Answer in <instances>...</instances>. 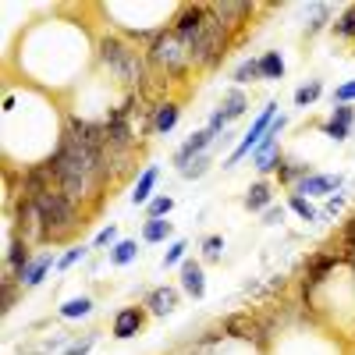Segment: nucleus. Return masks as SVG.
<instances>
[{"label": "nucleus", "mask_w": 355, "mask_h": 355, "mask_svg": "<svg viewBox=\"0 0 355 355\" xmlns=\"http://www.w3.org/2000/svg\"><path fill=\"white\" fill-rule=\"evenodd\" d=\"M338 252H316L306 259V274H302V299H309L313 288L327 281V274H334V266H338Z\"/></svg>", "instance_id": "obj_7"}, {"label": "nucleus", "mask_w": 355, "mask_h": 355, "mask_svg": "<svg viewBox=\"0 0 355 355\" xmlns=\"http://www.w3.org/2000/svg\"><path fill=\"white\" fill-rule=\"evenodd\" d=\"M185 249H189L185 242H174V245L167 249V256H164V266H174V263H182V259H185Z\"/></svg>", "instance_id": "obj_34"}, {"label": "nucleus", "mask_w": 355, "mask_h": 355, "mask_svg": "<svg viewBox=\"0 0 355 355\" xmlns=\"http://www.w3.org/2000/svg\"><path fill=\"white\" fill-rule=\"evenodd\" d=\"M171 210H174V199L160 196V199H153V202H150V220H160V217H167Z\"/></svg>", "instance_id": "obj_31"}, {"label": "nucleus", "mask_w": 355, "mask_h": 355, "mask_svg": "<svg viewBox=\"0 0 355 355\" xmlns=\"http://www.w3.org/2000/svg\"><path fill=\"white\" fill-rule=\"evenodd\" d=\"M245 206H249V210H266V206H270V185L256 182L249 189V196H245Z\"/></svg>", "instance_id": "obj_22"}, {"label": "nucleus", "mask_w": 355, "mask_h": 355, "mask_svg": "<svg viewBox=\"0 0 355 355\" xmlns=\"http://www.w3.org/2000/svg\"><path fill=\"white\" fill-rule=\"evenodd\" d=\"M302 178H309V167L306 164H281V182H302Z\"/></svg>", "instance_id": "obj_28"}, {"label": "nucleus", "mask_w": 355, "mask_h": 355, "mask_svg": "<svg viewBox=\"0 0 355 355\" xmlns=\"http://www.w3.org/2000/svg\"><path fill=\"white\" fill-rule=\"evenodd\" d=\"M202 252H206V259H220L224 242H220V239H206V242H202Z\"/></svg>", "instance_id": "obj_35"}, {"label": "nucleus", "mask_w": 355, "mask_h": 355, "mask_svg": "<svg viewBox=\"0 0 355 355\" xmlns=\"http://www.w3.org/2000/svg\"><path fill=\"white\" fill-rule=\"evenodd\" d=\"M135 256H139V245L128 242V239H125V242H117V245L110 249V263H114V266H125V263H132Z\"/></svg>", "instance_id": "obj_23"}, {"label": "nucleus", "mask_w": 355, "mask_h": 355, "mask_svg": "<svg viewBox=\"0 0 355 355\" xmlns=\"http://www.w3.org/2000/svg\"><path fill=\"white\" fill-rule=\"evenodd\" d=\"M214 139H217V132H210V128L196 132V135H192V139L182 146V150H178V167L185 171V167H189V160H192V157H199V153H202V150H206V146H210Z\"/></svg>", "instance_id": "obj_13"}, {"label": "nucleus", "mask_w": 355, "mask_h": 355, "mask_svg": "<svg viewBox=\"0 0 355 355\" xmlns=\"http://www.w3.org/2000/svg\"><path fill=\"white\" fill-rule=\"evenodd\" d=\"M174 121H178V103H160L157 114H153V128L164 135V132L174 128Z\"/></svg>", "instance_id": "obj_21"}, {"label": "nucleus", "mask_w": 355, "mask_h": 355, "mask_svg": "<svg viewBox=\"0 0 355 355\" xmlns=\"http://www.w3.org/2000/svg\"><path fill=\"white\" fill-rule=\"evenodd\" d=\"M157 178H160L157 167H146V171L139 174V182H135L132 199H135V202H150V192H153V185H157Z\"/></svg>", "instance_id": "obj_18"}, {"label": "nucleus", "mask_w": 355, "mask_h": 355, "mask_svg": "<svg viewBox=\"0 0 355 355\" xmlns=\"http://www.w3.org/2000/svg\"><path fill=\"white\" fill-rule=\"evenodd\" d=\"M323 18H327V8H316V11H313V25H309L313 33H316V28H323Z\"/></svg>", "instance_id": "obj_40"}, {"label": "nucleus", "mask_w": 355, "mask_h": 355, "mask_svg": "<svg viewBox=\"0 0 355 355\" xmlns=\"http://www.w3.org/2000/svg\"><path fill=\"white\" fill-rule=\"evenodd\" d=\"M338 33H341V36H355V8H348V11L338 18Z\"/></svg>", "instance_id": "obj_32"}, {"label": "nucleus", "mask_w": 355, "mask_h": 355, "mask_svg": "<svg viewBox=\"0 0 355 355\" xmlns=\"http://www.w3.org/2000/svg\"><path fill=\"white\" fill-rule=\"evenodd\" d=\"M245 107H249V100L239 93V89H234V93H227V96H224V107H220V110L210 117V132H220L227 121H234V117H242V114H245Z\"/></svg>", "instance_id": "obj_10"}, {"label": "nucleus", "mask_w": 355, "mask_h": 355, "mask_svg": "<svg viewBox=\"0 0 355 355\" xmlns=\"http://www.w3.org/2000/svg\"><path fill=\"white\" fill-rule=\"evenodd\" d=\"M18 239L25 242H46L43 239V217L36 210V202L33 199H18Z\"/></svg>", "instance_id": "obj_8"}, {"label": "nucleus", "mask_w": 355, "mask_h": 355, "mask_svg": "<svg viewBox=\"0 0 355 355\" xmlns=\"http://www.w3.org/2000/svg\"><path fill=\"white\" fill-rule=\"evenodd\" d=\"M334 189H341V178L338 174H309V178H302V182H299V192H306V196H327Z\"/></svg>", "instance_id": "obj_14"}, {"label": "nucleus", "mask_w": 355, "mask_h": 355, "mask_svg": "<svg viewBox=\"0 0 355 355\" xmlns=\"http://www.w3.org/2000/svg\"><path fill=\"white\" fill-rule=\"evenodd\" d=\"M206 8H210L227 28H239L252 15V4H242V0H220V4H206Z\"/></svg>", "instance_id": "obj_11"}, {"label": "nucleus", "mask_w": 355, "mask_h": 355, "mask_svg": "<svg viewBox=\"0 0 355 355\" xmlns=\"http://www.w3.org/2000/svg\"><path fill=\"white\" fill-rule=\"evenodd\" d=\"M227 43H231V28L206 8V18L199 25V33L189 40V53H192V64L199 68H214L220 64V57L227 53Z\"/></svg>", "instance_id": "obj_2"}, {"label": "nucleus", "mask_w": 355, "mask_h": 355, "mask_svg": "<svg viewBox=\"0 0 355 355\" xmlns=\"http://www.w3.org/2000/svg\"><path fill=\"white\" fill-rule=\"evenodd\" d=\"M150 64H157L164 75H182L192 64V53L174 28H157L150 43Z\"/></svg>", "instance_id": "obj_4"}, {"label": "nucleus", "mask_w": 355, "mask_h": 355, "mask_svg": "<svg viewBox=\"0 0 355 355\" xmlns=\"http://www.w3.org/2000/svg\"><path fill=\"white\" fill-rule=\"evenodd\" d=\"M284 75V61H281V53L277 50H266L259 57V78H281Z\"/></svg>", "instance_id": "obj_20"}, {"label": "nucleus", "mask_w": 355, "mask_h": 355, "mask_svg": "<svg viewBox=\"0 0 355 355\" xmlns=\"http://www.w3.org/2000/svg\"><path fill=\"white\" fill-rule=\"evenodd\" d=\"M288 206H291V210L299 214L302 220H316V210H313V206L306 202V196H299V192H295V196L288 199Z\"/></svg>", "instance_id": "obj_30"}, {"label": "nucleus", "mask_w": 355, "mask_h": 355, "mask_svg": "<svg viewBox=\"0 0 355 355\" xmlns=\"http://www.w3.org/2000/svg\"><path fill=\"white\" fill-rule=\"evenodd\" d=\"M100 61L107 64V71L114 78H121L128 85H142L146 82V64L132 43H125L121 36H103L100 40Z\"/></svg>", "instance_id": "obj_3"}, {"label": "nucleus", "mask_w": 355, "mask_h": 355, "mask_svg": "<svg viewBox=\"0 0 355 355\" xmlns=\"http://www.w3.org/2000/svg\"><path fill=\"white\" fill-rule=\"evenodd\" d=\"M33 202H36V210H40V217H43V239H46V242L68 239V234L75 231V224H82V220H78V210H75V202H71L61 189L40 192Z\"/></svg>", "instance_id": "obj_1"}, {"label": "nucleus", "mask_w": 355, "mask_h": 355, "mask_svg": "<svg viewBox=\"0 0 355 355\" xmlns=\"http://www.w3.org/2000/svg\"><path fill=\"white\" fill-rule=\"evenodd\" d=\"M82 256H85V245H75V249H68L61 259H57V266H61V270H68V266H75Z\"/></svg>", "instance_id": "obj_33"}, {"label": "nucleus", "mask_w": 355, "mask_h": 355, "mask_svg": "<svg viewBox=\"0 0 355 355\" xmlns=\"http://www.w3.org/2000/svg\"><path fill=\"white\" fill-rule=\"evenodd\" d=\"M182 288L192 295V299H202L206 295V281H202V266L196 259H185L182 263Z\"/></svg>", "instance_id": "obj_15"}, {"label": "nucleus", "mask_w": 355, "mask_h": 355, "mask_svg": "<svg viewBox=\"0 0 355 355\" xmlns=\"http://www.w3.org/2000/svg\"><path fill=\"white\" fill-rule=\"evenodd\" d=\"M224 334L239 338V341H252L256 348H266V334H270V331H266L263 320H256L249 313H231L224 320Z\"/></svg>", "instance_id": "obj_5"}, {"label": "nucleus", "mask_w": 355, "mask_h": 355, "mask_svg": "<svg viewBox=\"0 0 355 355\" xmlns=\"http://www.w3.org/2000/svg\"><path fill=\"white\" fill-rule=\"evenodd\" d=\"M202 171H206V160H202V157H196V160H192V164H189L182 174H185V178H199Z\"/></svg>", "instance_id": "obj_38"}, {"label": "nucleus", "mask_w": 355, "mask_h": 355, "mask_svg": "<svg viewBox=\"0 0 355 355\" xmlns=\"http://www.w3.org/2000/svg\"><path fill=\"white\" fill-rule=\"evenodd\" d=\"M89 313H93V302H89V299H71V302L61 306L64 320H78V316H89Z\"/></svg>", "instance_id": "obj_25"}, {"label": "nucleus", "mask_w": 355, "mask_h": 355, "mask_svg": "<svg viewBox=\"0 0 355 355\" xmlns=\"http://www.w3.org/2000/svg\"><path fill=\"white\" fill-rule=\"evenodd\" d=\"M352 121H355V110L348 107V103H341V107H334V117L323 128H327V135L334 139V142H341V139H348V128H352Z\"/></svg>", "instance_id": "obj_16"}, {"label": "nucleus", "mask_w": 355, "mask_h": 355, "mask_svg": "<svg viewBox=\"0 0 355 355\" xmlns=\"http://www.w3.org/2000/svg\"><path fill=\"white\" fill-rule=\"evenodd\" d=\"M114 239H117V227H103V231L96 234V245H117Z\"/></svg>", "instance_id": "obj_37"}, {"label": "nucleus", "mask_w": 355, "mask_h": 355, "mask_svg": "<svg viewBox=\"0 0 355 355\" xmlns=\"http://www.w3.org/2000/svg\"><path fill=\"white\" fill-rule=\"evenodd\" d=\"M277 117H281V114H277V103H266V107H263V114H259V117H256V121H252V128H249V135H245V139L239 142V150H234V153L227 157V167H231V164H239L242 157H249V153L256 150V146L263 142V135H266V132H270V125L277 121Z\"/></svg>", "instance_id": "obj_6"}, {"label": "nucleus", "mask_w": 355, "mask_h": 355, "mask_svg": "<svg viewBox=\"0 0 355 355\" xmlns=\"http://www.w3.org/2000/svg\"><path fill=\"white\" fill-rule=\"evenodd\" d=\"M334 100H338V103H352V100H355V82L338 85V89H334Z\"/></svg>", "instance_id": "obj_36"}, {"label": "nucleus", "mask_w": 355, "mask_h": 355, "mask_svg": "<svg viewBox=\"0 0 355 355\" xmlns=\"http://www.w3.org/2000/svg\"><path fill=\"white\" fill-rule=\"evenodd\" d=\"M50 266H53V256H50V252H43L40 259H33V266H28V274H25V281H21V284H25V288H36V284L50 274Z\"/></svg>", "instance_id": "obj_19"}, {"label": "nucleus", "mask_w": 355, "mask_h": 355, "mask_svg": "<svg viewBox=\"0 0 355 355\" xmlns=\"http://www.w3.org/2000/svg\"><path fill=\"white\" fill-rule=\"evenodd\" d=\"M146 306H150L153 316H167V313H174V306H178V291L164 284V288L150 291V302H146Z\"/></svg>", "instance_id": "obj_17"}, {"label": "nucleus", "mask_w": 355, "mask_h": 355, "mask_svg": "<svg viewBox=\"0 0 355 355\" xmlns=\"http://www.w3.org/2000/svg\"><path fill=\"white\" fill-rule=\"evenodd\" d=\"M252 78H259V57L242 61L239 68H234V82H252Z\"/></svg>", "instance_id": "obj_29"}, {"label": "nucleus", "mask_w": 355, "mask_h": 355, "mask_svg": "<svg viewBox=\"0 0 355 355\" xmlns=\"http://www.w3.org/2000/svg\"><path fill=\"white\" fill-rule=\"evenodd\" d=\"M341 249H345V259L348 263H355V217L345 224V231H341Z\"/></svg>", "instance_id": "obj_27"}, {"label": "nucleus", "mask_w": 355, "mask_h": 355, "mask_svg": "<svg viewBox=\"0 0 355 355\" xmlns=\"http://www.w3.org/2000/svg\"><path fill=\"white\" fill-rule=\"evenodd\" d=\"M167 234H171V220H146V227H142L146 242H164Z\"/></svg>", "instance_id": "obj_24"}, {"label": "nucleus", "mask_w": 355, "mask_h": 355, "mask_svg": "<svg viewBox=\"0 0 355 355\" xmlns=\"http://www.w3.org/2000/svg\"><path fill=\"white\" fill-rule=\"evenodd\" d=\"M320 93H323V85H320V82H309V85H302L299 93H295V103H299V107H309V103L320 100Z\"/></svg>", "instance_id": "obj_26"}, {"label": "nucleus", "mask_w": 355, "mask_h": 355, "mask_svg": "<svg viewBox=\"0 0 355 355\" xmlns=\"http://www.w3.org/2000/svg\"><path fill=\"white\" fill-rule=\"evenodd\" d=\"M89 348H93V338H85V341H78V345H71V348H64L61 355H85Z\"/></svg>", "instance_id": "obj_39"}, {"label": "nucleus", "mask_w": 355, "mask_h": 355, "mask_svg": "<svg viewBox=\"0 0 355 355\" xmlns=\"http://www.w3.org/2000/svg\"><path fill=\"white\" fill-rule=\"evenodd\" d=\"M284 128V117H277V121L270 125V132H266V139L256 146V167L266 174V171H274L281 164V153H277V132Z\"/></svg>", "instance_id": "obj_9"}, {"label": "nucleus", "mask_w": 355, "mask_h": 355, "mask_svg": "<svg viewBox=\"0 0 355 355\" xmlns=\"http://www.w3.org/2000/svg\"><path fill=\"white\" fill-rule=\"evenodd\" d=\"M142 323H146V313H142L139 306H128V309H121V313L114 316V338H121V341L135 338V334L142 331Z\"/></svg>", "instance_id": "obj_12"}]
</instances>
